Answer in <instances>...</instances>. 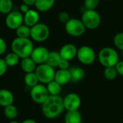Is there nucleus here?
I'll use <instances>...</instances> for the list:
<instances>
[{
	"mask_svg": "<svg viewBox=\"0 0 123 123\" xmlns=\"http://www.w3.org/2000/svg\"><path fill=\"white\" fill-rule=\"evenodd\" d=\"M83 24L86 29L94 30L97 29L101 24V16L96 10L85 9L81 15Z\"/></svg>",
	"mask_w": 123,
	"mask_h": 123,
	"instance_id": "39448f33",
	"label": "nucleus"
},
{
	"mask_svg": "<svg viewBox=\"0 0 123 123\" xmlns=\"http://www.w3.org/2000/svg\"><path fill=\"white\" fill-rule=\"evenodd\" d=\"M21 123H36V121H35V120H32V119H30V118H28V119H26V120H23V121H22Z\"/></svg>",
	"mask_w": 123,
	"mask_h": 123,
	"instance_id": "4c0bfd02",
	"label": "nucleus"
},
{
	"mask_svg": "<svg viewBox=\"0 0 123 123\" xmlns=\"http://www.w3.org/2000/svg\"><path fill=\"white\" fill-rule=\"evenodd\" d=\"M14 95L12 92L6 89H0V106L6 107L13 104Z\"/></svg>",
	"mask_w": 123,
	"mask_h": 123,
	"instance_id": "dca6fc26",
	"label": "nucleus"
},
{
	"mask_svg": "<svg viewBox=\"0 0 123 123\" xmlns=\"http://www.w3.org/2000/svg\"><path fill=\"white\" fill-rule=\"evenodd\" d=\"M7 65L3 58H0V76H2L4 75L7 71Z\"/></svg>",
	"mask_w": 123,
	"mask_h": 123,
	"instance_id": "473e14b6",
	"label": "nucleus"
},
{
	"mask_svg": "<svg viewBox=\"0 0 123 123\" xmlns=\"http://www.w3.org/2000/svg\"><path fill=\"white\" fill-rule=\"evenodd\" d=\"M24 81H25V84L30 88H32L34 86L39 84L38 79H37L35 71L25 74V77H24Z\"/></svg>",
	"mask_w": 123,
	"mask_h": 123,
	"instance_id": "b1692460",
	"label": "nucleus"
},
{
	"mask_svg": "<svg viewBox=\"0 0 123 123\" xmlns=\"http://www.w3.org/2000/svg\"><path fill=\"white\" fill-rule=\"evenodd\" d=\"M81 105V99L80 96L74 92L68 93L63 98L64 109L67 111L79 110Z\"/></svg>",
	"mask_w": 123,
	"mask_h": 123,
	"instance_id": "9d476101",
	"label": "nucleus"
},
{
	"mask_svg": "<svg viewBox=\"0 0 123 123\" xmlns=\"http://www.w3.org/2000/svg\"><path fill=\"white\" fill-rule=\"evenodd\" d=\"M78 49L75 45L71 43L65 44L61 47L59 50V54L61 58L66 59L67 61H71L76 57Z\"/></svg>",
	"mask_w": 123,
	"mask_h": 123,
	"instance_id": "ddd939ff",
	"label": "nucleus"
},
{
	"mask_svg": "<svg viewBox=\"0 0 123 123\" xmlns=\"http://www.w3.org/2000/svg\"><path fill=\"white\" fill-rule=\"evenodd\" d=\"M115 68L117 72V74L123 76V61H119L115 66Z\"/></svg>",
	"mask_w": 123,
	"mask_h": 123,
	"instance_id": "72a5a7b5",
	"label": "nucleus"
},
{
	"mask_svg": "<svg viewBox=\"0 0 123 123\" xmlns=\"http://www.w3.org/2000/svg\"><path fill=\"white\" fill-rule=\"evenodd\" d=\"M35 73L40 83L47 84L54 80L55 71L54 68L45 63L38 65L35 68Z\"/></svg>",
	"mask_w": 123,
	"mask_h": 123,
	"instance_id": "20e7f679",
	"label": "nucleus"
},
{
	"mask_svg": "<svg viewBox=\"0 0 123 123\" xmlns=\"http://www.w3.org/2000/svg\"><path fill=\"white\" fill-rule=\"evenodd\" d=\"M40 14L37 10L30 9L23 14V23L31 27L39 22Z\"/></svg>",
	"mask_w": 123,
	"mask_h": 123,
	"instance_id": "4468645a",
	"label": "nucleus"
},
{
	"mask_svg": "<svg viewBox=\"0 0 123 123\" xmlns=\"http://www.w3.org/2000/svg\"><path fill=\"white\" fill-rule=\"evenodd\" d=\"M117 72L115 68V66L111 67H105L104 70V76L106 79L112 81L116 79L117 76Z\"/></svg>",
	"mask_w": 123,
	"mask_h": 123,
	"instance_id": "cd10ccee",
	"label": "nucleus"
},
{
	"mask_svg": "<svg viewBox=\"0 0 123 123\" xmlns=\"http://www.w3.org/2000/svg\"><path fill=\"white\" fill-rule=\"evenodd\" d=\"M6 26L11 30H16L23 24V14L18 11H12L5 18Z\"/></svg>",
	"mask_w": 123,
	"mask_h": 123,
	"instance_id": "9b49d317",
	"label": "nucleus"
},
{
	"mask_svg": "<svg viewBox=\"0 0 123 123\" xmlns=\"http://www.w3.org/2000/svg\"><path fill=\"white\" fill-rule=\"evenodd\" d=\"M54 4L55 0H35V6L38 12H45L49 11Z\"/></svg>",
	"mask_w": 123,
	"mask_h": 123,
	"instance_id": "aec40b11",
	"label": "nucleus"
},
{
	"mask_svg": "<svg viewBox=\"0 0 123 123\" xmlns=\"http://www.w3.org/2000/svg\"><path fill=\"white\" fill-rule=\"evenodd\" d=\"M58 67L59 68V69H69V68H70L69 61L61 58L59 61Z\"/></svg>",
	"mask_w": 123,
	"mask_h": 123,
	"instance_id": "2f4dec72",
	"label": "nucleus"
},
{
	"mask_svg": "<svg viewBox=\"0 0 123 123\" xmlns=\"http://www.w3.org/2000/svg\"><path fill=\"white\" fill-rule=\"evenodd\" d=\"M22 2H23V4H25L30 6L35 5V0H22Z\"/></svg>",
	"mask_w": 123,
	"mask_h": 123,
	"instance_id": "e433bc0d",
	"label": "nucleus"
},
{
	"mask_svg": "<svg viewBox=\"0 0 123 123\" xmlns=\"http://www.w3.org/2000/svg\"><path fill=\"white\" fill-rule=\"evenodd\" d=\"M70 15L66 12H61L58 14V19L61 22L66 24L69 19H70Z\"/></svg>",
	"mask_w": 123,
	"mask_h": 123,
	"instance_id": "7c9ffc66",
	"label": "nucleus"
},
{
	"mask_svg": "<svg viewBox=\"0 0 123 123\" xmlns=\"http://www.w3.org/2000/svg\"><path fill=\"white\" fill-rule=\"evenodd\" d=\"M54 81L61 86L66 85L71 81V74L69 69H58L55 73Z\"/></svg>",
	"mask_w": 123,
	"mask_h": 123,
	"instance_id": "2eb2a0df",
	"label": "nucleus"
},
{
	"mask_svg": "<svg viewBox=\"0 0 123 123\" xmlns=\"http://www.w3.org/2000/svg\"><path fill=\"white\" fill-rule=\"evenodd\" d=\"M46 88L50 95H59L62 89V86L53 80L46 84Z\"/></svg>",
	"mask_w": 123,
	"mask_h": 123,
	"instance_id": "4be33fe9",
	"label": "nucleus"
},
{
	"mask_svg": "<svg viewBox=\"0 0 123 123\" xmlns=\"http://www.w3.org/2000/svg\"><path fill=\"white\" fill-rule=\"evenodd\" d=\"M42 112L48 119H55L63 112V99L59 95H49L48 99L41 105Z\"/></svg>",
	"mask_w": 123,
	"mask_h": 123,
	"instance_id": "f257e3e1",
	"label": "nucleus"
},
{
	"mask_svg": "<svg viewBox=\"0 0 123 123\" xmlns=\"http://www.w3.org/2000/svg\"><path fill=\"white\" fill-rule=\"evenodd\" d=\"M4 114L6 117L12 120H14L18 115V110L13 104L4 107Z\"/></svg>",
	"mask_w": 123,
	"mask_h": 123,
	"instance_id": "5701e85b",
	"label": "nucleus"
},
{
	"mask_svg": "<svg viewBox=\"0 0 123 123\" xmlns=\"http://www.w3.org/2000/svg\"><path fill=\"white\" fill-rule=\"evenodd\" d=\"M9 123H19L17 121H15V120H12V121H10Z\"/></svg>",
	"mask_w": 123,
	"mask_h": 123,
	"instance_id": "58836bf2",
	"label": "nucleus"
},
{
	"mask_svg": "<svg viewBox=\"0 0 123 123\" xmlns=\"http://www.w3.org/2000/svg\"><path fill=\"white\" fill-rule=\"evenodd\" d=\"M76 57L82 64L91 65L96 59V53L91 47L83 45L78 49Z\"/></svg>",
	"mask_w": 123,
	"mask_h": 123,
	"instance_id": "1a4fd4ad",
	"label": "nucleus"
},
{
	"mask_svg": "<svg viewBox=\"0 0 123 123\" xmlns=\"http://www.w3.org/2000/svg\"><path fill=\"white\" fill-rule=\"evenodd\" d=\"M69 71L71 74V82H79L81 81L85 76V71L84 70V68L79 66L69 68Z\"/></svg>",
	"mask_w": 123,
	"mask_h": 123,
	"instance_id": "f3484780",
	"label": "nucleus"
},
{
	"mask_svg": "<svg viewBox=\"0 0 123 123\" xmlns=\"http://www.w3.org/2000/svg\"><path fill=\"white\" fill-rule=\"evenodd\" d=\"M98 60L105 68L115 66L119 61V55L114 48L106 47L99 51Z\"/></svg>",
	"mask_w": 123,
	"mask_h": 123,
	"instance_id": "7ed1b4c3",
	"label": "nucleus"
},
{
	"mask_svg": "<svg viewBox=\"0 0 123 123\" xmlns=\"http://www.w3.org/2000/svg\"><path fill=\"white\" fill-rule=\"evenodd\" d=\"M15 30L17 37H18L28 38L30 36V27L25 25L24 23L21 25L19 27H18Z\"/></svg>",
	"mask_w": 123,
	"mask_h": 123,
	"instance_id": "a878e982",
	"label": "nucleus"
},
{
	"mask_svg": "<svg viewBox=\"0 0 123 123\" xmlns=\"http://www.w3.org/2000/svg\"><path fill=\"white\" fill-rule=\"evenodd\" d=\"M109 1H112V0H109Z\"/></svg>",
	"mask_w": 123,
	"mask_h": 123,
	"instance_id": "ea45409f",
	"label": "nucleus"
},
{
	"mask_svg": "<svg viewBox=\"0 0 123 123\" xmlns=\"http://www.w3.org/2000/svg\"><path fill=\"white\" fill-rule=\"evenodd\" d=\"M20 67L22 70L25 73L34 72L37 67V64L33 61V60L30 57L22 58L20 62Z\"/></svg>",
	"mask_w": 123,
	"mask_h": 123,
	"instance_id": "6ab92c4d",
	"label": "nucleus"
},
{
	"mask_svg": "<svg viewBox=\"0 0 123 123\" xmlns=\"http://www.w3.org/2000/svg\"><path fill=\"white\" fill-rule=\"evenodd\" d=\"M19 9H20L19 12H21L24 14L25 13H26V12L30 9V8H29V6H27V5H26V4H25L22 3V4L20 5Z\"/></svg>",
	"mask_w": 123,
	"mask_h": 123,
	"instance_id": "c9c22d12",
	"label": "nucleus"
},
{
	"mask_svg": "<svg viewBox=\"0 0 123 123\" xmlns=\"http://www.w3.org/2000/svg\"><path fill=\"white\" fill-rule=\"evenodd\" d=\"M34 48L32 40L30 37L23 38L17 37L12 40L11 44L12 52L16 53L21 59L30 57Z\"/></svg>",
	"mask_w": 123,
	"mask_h": 123,
	"instance_id": "f03ea898",
	"label": "nucleus"
},
{
	"mask_svg": "<svg viewBox=\"0 0 123 123\" xmlns=\"http://www.w3.org/2000/svg\"><path fill=\"white\" fill-rule=\"evenodd\" d=\"M114 44L120 50L123 51V32H119L114 37Z\"/></svg>",
	"mask_w": 123,
	"mask_h": 123,
	"instance_id": "c85d7f7f",
	"label": "nucleus"
},
{
	"mask_svg": "<svg viewBox=\"0 0 123 123\" xmlns=\"http://www.w3.org/2000/svg\"><path fill=\"white\" fill-rule=\"evenodd\" d=\"M61 59V57L59 54V52L50 51L48 58L45 61V63H47L48 65L55 68V67H58V65Z\"/></svg>",
	"mask_w": 123,
	"mask_h": 123,
	"instance_id": "412c9836",
	"label": "nucleus"
},
{
	"mask_svg": "<svg viewBox=\"0 0 123 123\" xmlns=\"http://www.w3.org/2000/svg\"><path fill=\"white\" fill-rule=\"evenodd\" d=\"M99 4V0H84V7L86 9L95 10Z\"/></svg>",
	"mask_w": 123,
	"mask_h": 123,
	"instance_id": "c756f323",
	"label": "nucleus"
},
{
	"mask_svg": "<svg viewBox=\"0 0 123 123\" xmlns=\"http://www.w3.org/2000/svg\"><path fill=\"white\" fill-rule=\"evenodd\" d=\"M50 35V29L44 23L38 22L30 27L31 39L35 42L41 43L48 40Z\"/></svg>",
	"mask_w": 123,
	"mask_h": 123,
	"instance_id": "423d86ee",
	"label": "nucleus"
},
{
	"mask_svg": "<svg viewBox=\"0 0 123 123\" xmlns=\"http://www.w3.org/2000/svg\"><path fill=\"white\" fill-rule=\"evenodd\" d=\"M65 123H82V115L79 110L67 111L64 117Z\"/></svg>",
	"mask_w": 123,
	"mask_h": 123,
	"instance_id": "a211bd4d",
	"label": "nucleus"
},
{
	"mask_svg": "<svg viewBox=\"0 0 123 123\" xmlns=\"http://www.w3.org/2000/svg\"><path fill=\"white\" fill-rule=\"evenodd\" d=\"M12 0H0V13L7 14L12 11Z\"/></svg>",
	"mask_w": 123,
	"mask_h": 123,
	"instance_id": "bb28decb",
	"label": "nucleus"
},
{
	"mask_svg": "<svg viewBox=\"0 0 123 123\" xmlns=\"http://www.w3.org/2000/svg\"><path fill=\"white\" fill-rule=\"evenodd\" d=\"M6 50V41L0 37V55L4 54Z\"/></svg>",
	"mask_w": 123,
	"mask_h": 123,
	"instance_id": "f704fd0d",
	"label": "nucleus"
},
{
	"mask_svg": "<svg viewBox=\"0 0 123 123\" xmlns=\"http://www.w3.org/2000/svg\"><path fill=\"white\" fill-rule=\"evenodd\" d=\"M49 52L50 51L48 50V49L44 46L35 47L33 48L30 57L33 60V61L37 65H40L45 63Z\"/></svg>",
	"mask_w": 123,
	"mask_h": 123,
	"instance_id": "f8f14e48",
	"label": "nucleus"
},
{
	"mask_svg": "<svg viewBox=\"0 0 123 123\" xmlns=\"http://www.w3.org/2000/svg\"><path fill=\"white\" fill-rule=\"evenodd\" d=\"M30 93L32 101L38 105H42L50 95L46 88V85L41 83L32 87Z\"/></svg>",
	"mask_w": 123,
	"mask_h": 123,
	"instance_id": "6e6552de",
	"label": "nucleus"
},
{
	"mask_svg": "<svg viewBox=\"0 0 123 123\" xmlns=\"http://www.w3.org/2000/svg\"><path fill=\"white\" fill-rule=\"evenodd\" d=\"M86 29L82 21L76 18H71L65 24L66 32L72 37L81 36L85 32Z\"/></svg>",
	"mask_w": 123,
	"mask_h": 123,
	"instance_id": "0eeeda50",
	"label": "nucleus"
},
{
	"mask_svg": "<svg viewBox=\"0 0 123 123\" xmlns=\"http://www.w3.org/2000/svg\"><path fill=\"white\" fill-rule=\"evenodd\" d=\"M4 59L8 67H13L17 65V63L19 62L20 58L16 53H14V52H11L7 53Z\"/></svg>",
	"mask_w": 123,
	"mask_h": 123,
	"instance_id": "393cba45",
	"label": "nucleus"
}]
</instances>
